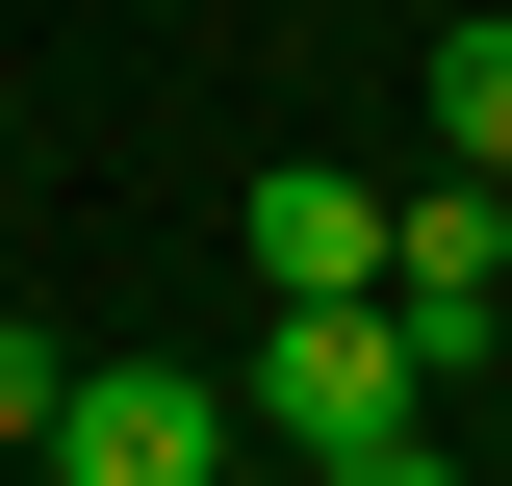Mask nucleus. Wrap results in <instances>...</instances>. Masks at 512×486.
<instances>
[{"instance_id":"1","label":"nucleus","mask_w":512,"mask_h":486,"mask_svg":"<svg viewBox=\"0 0 512 486\" xmlns=\"http://www.w3.org/2000/svg\"><path fill=\"white\" fill-rule=\"evenodd\" d=\"M410 410H436V359H410L384 307H256V384H231L256 461H384Z\"/></svg>"},{"instance_id":"2","label":"nucleus","mask_w":512,"mask_h":486,"mask_svg":"<svg viewBox=\"0 0 512 486\" xmlns=\"http://www.w3.org/2000/svg\"><path fill=\"white\" fill-rule=\"evenodd\" d=\"M487 307H512V180H487V154H436V180L384 205V333H410L436 384H487Z\"/></svg>"},{"instance_id":"3","label":"nucleus","mask_w":512,"mask_h":486,"mask_svg":"<svg viewBox=\"0 0 512 486\" xmlns=\"http://www.w3.org/2000/svg\"><path fill=\"white\" fill-rule=\"evenodd\" d=\"M52 486H231V384H205V359H77Z\"/></svg>"},{"instance_id":"4","label":"nucleus","mask_w":512,"mask_h":486,"mask_svg":"<svg viewBox=\"0 0 512 486\" xmlns=\"http://www.w3.org/2000/svg\"><path fill=\"white\" fill-rule=\"evenodd\" d=\"M256 307H384V180L282 154V180H256Z\"/></svg>"},{"instance_id":"5","label":"nucleus","mask_w":512,"mask_h":486,"mask_svg":"<svg viewBox=\"0 0 512 486\" xmlns=\"http://www.w3.org/2000/svg\"><path fill=\"white\" fill-rule=\"evenodd\" d=\"M410 103H436V154H487V180H512V26H487V0L410 52Z\"/></svg>"},{"instance_id":"6","label":"nucleus","mask_w":512,"mask_h":486,"mask_svg":"<svg viewBox=\"0 0 512 486\" xmlns=\"http://www.w3.org/2000/svg\"><path fill=\"white\" fill-rule=\"evenodd\" d=\"M52 410H77V359L26 333V307H0V435H52Z\"/></svg>"},{"instance_id":"7","label":"nucleus","mask_w":512,"mask_h":486,"mask_svg":"<svg viewBox=\"0 0 512 486\" xmlns=\"http://www.w3.org/2000/svg\"><path fill=\"white\" fill-rule=\"evenodd\" d=\"M308 486H461V461H436V410H410V435H384V461H308Z\"/></svg>"}]
</instances>
